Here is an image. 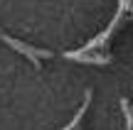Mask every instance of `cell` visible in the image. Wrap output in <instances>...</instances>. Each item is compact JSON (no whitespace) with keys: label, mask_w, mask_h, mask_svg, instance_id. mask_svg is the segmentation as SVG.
<instances>
[{"label":"cell","mask_w":133,"mask_h":130,"mask_svg":"<svg viewBox=\"0 0 133 130\" xmlns=\"http://www.w3.org/2000/svg\"><path fill=\"white\" fill-rule=\"evenodd\" d=\"M121 111H123V118H126V130H131L133 118H131V103H128V98H121Z\"/></svg>","instance_id":"obj_4"},{"label":"cell","mask_w":133,"mask_h":130,"mask_svg":"<svg viewBox=\"0 0 133 130\" xmlns=\"http://www.w3.org/2000/svg\"><path fill=\"white\" fill-rule=\"evenodd\" d=\"M64 57L66 59H74V62H81V64H109L111 62V57L109 54H101V57H86V54H81V52H64Z\"/></svg>","instance_id":"obj_2"},{"label":"cell","mask_w":133,"mask_h":130,"mask_svg":"<svg viewBox=\"0 0 133 130\" xmlns=\"http://www.w3.org/2000/svg\"><path fill=\"white\" fill-rule=\"evenodd\" d=\"M89 103H91V91H86V98H84V103H81V108L76 111L74 120H71L69 125H64L62 130H76V128H79V123H81V118H84V113H86V108H89Z\"/></svg>","instance_id":"obj_3"},{"label":"cell","mask_w":133,"mask_h":130,"mask_svg":"<svg viewBox=\"0 0 133 130\" xmlns=\"http://www.w3.org/2000/svg\"><path fill=\"white\" fill-rule=\"evenodd\" d=\"M0 39H3L8 47H12V49H17L20 54H25L30 62H35V66H39V59H49V57H54V52H49V49H35V47H30V44H25V42H20V39L10 37V34H5L3 29H0Z\"/></svg>","instance_id":"obj_1"}]
</instances>
